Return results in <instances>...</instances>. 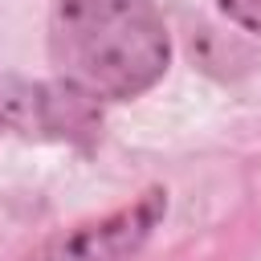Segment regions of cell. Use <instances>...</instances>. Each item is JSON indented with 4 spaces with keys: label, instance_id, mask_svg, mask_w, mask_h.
Segmentation results:
<instances>
[{
    "label": "cell",
    "instance_id": "6da1fadb",
    "mask_svg": "<svg viewBox=\"0 0 261 261\" xmlns=\"http://www.w3.org/2000/svg\"><path fill=\"white\" fill-rule=\"evenodd\" d=\"M49 61L69 90L94 102H126L163 77L171 37L151 0H57Z\"/></svg>",
    "mask_w": 261,
    "mask_h": 261
},
{
    "label": "cell",
    "instance_id": "277c9868",
    "mask_svg": "<svg viewBox=\"0 0 261 261\" xmlns=\"http://www.w3.org/2000/svg\"><path fill=\"white\" fill-rule=\"evenodd\" d=\"M216 4L232 24H241V29L261 37V0H216Z\"/></svg>",
    "mask_w": 261,
    "mask_h": 261
},
{
    "label": "cell",
    "instance_id": "5b68a950",
    "mask_svg": "<svg viewBox=\"0 0 261 261\" xmlns=\"http://www.w3.org/2000/svg\"><path fill=\"white\" fill-rule=\"evenodd\" d=\"M4 122H8V110H4V94H0V135H4Z\"/></svg>",
    "mask_w": 261,
    "mask_h": 261
},
{
    "label": "cell",
    "instance_id": "3957f363",
    "mask_svg": "<svg viewBox=\"0 0 261 261\" xmlns=\"http://www.w3.org/2000/svg\"><path fill=\"white\" fill-rule=\"evenodd\" d=\"M4 110H41V114L29 118L24 126H33V130H41V135H53V139H94L98 126H102L94 98L69 90L65 82H57V86H37L29 98H16V102L4 98Z\"/></svg>",
    "mask_w": 261,
    "mask_h": 261
},
{
    "label": "cell",
    "instance_id": "7a4b0ae2",
    "mask_svg": "<svg viewBox=\"0 0 261 261\" xmlns=\"http://www.w3.org/2000/svg\"><path fill=\"white\" fill-rule=\"evenodd\" d=\"M163 216H167V192L147 188L126 208H118L102 220H86L73 232L53 237L29 261H130L151 241V232L159 228Z\"/></svg>",
    "mask_w": 261,
    "mask_h": 261
}]
</instances>
